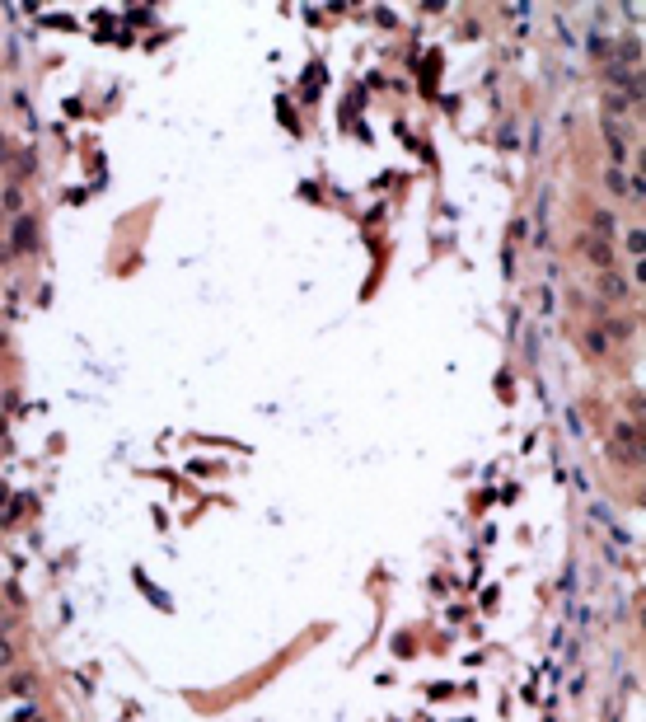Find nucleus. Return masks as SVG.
<instances>
[{
  "label": "nucleus",
  "mask_w": 646,
  "mask_h": 722,
  "mask_svg": "<svg viewBox=\"0 0 646 722\" xmlns=\"http://www.w3.org/2000/svg\"><path fill=\"white\" fill-rule=\"evenodd\" d=\"M33 244H38V226L28 221V216H19V221H14V248H19V253H28Z\"/></svg>",
  "instance_id": "obj_3"
},
{
  "label": "nucleus",
  "mask_w": 646,
  "mask_h": 722,
  "mask_svg": "<svg viewBox=\"0 0 646 722\" xmlns=\"http://www.w3.org/2000/svg\"><path fill=\"white\" fill-rule=\"evenodd\" d=\"M613 451L623 455L628 469L642 464V431H637V422H618V427H613Z\"/></svg>",
  "instance_id": "obj_1"
},
{
  "label": "nucleus",
  "mask_w": 646,
  "mask_h": 722,
  "mask_svg": "<svg viewBox=\"0 0 646 722\" xmlns=\"http://www.w3.org/2000/svg\"><path fill=\"white\" fill-rule=\"evenodd\" d=\"M595 235H600V239H613V216H609V211H595Z\"/></svg>",
  "instance_id": "obj_6"
},
{
  "label": "nucleus",
  "mask_w": 646,
  "mask_h": 722,
  "mask_svg": "<svg viewBox=\"0 0 646 722\" xmlns=\"http://www.w3.org/2000/svg\"><path fill=\"white\" fill-rule=\"evenodd\" d=\"M604 183H609V192H618V197H632V192H628L623 169H609V174H604Z\"/></svg>",
  "instance_id": "obj_5"
},
{
  "label": "nucleus",
  "mask_w": 646,
  "mask_h": 722,
  "mask_svg": "<svg viewBox=\"0 0 646 722\" xmlns=\"http://www.w3.org/2000/svg\"><path fill=\"white\" fill-rule=\"evenodd\" d=\"M10 694H33V676H10Z\"/></svg>",
  "instance_id": "obj_8"
},
{
  "label": "nucleus",
  "mask_w": 646,
  "mask_h": 722,
  "mask_svg": "<svg viewBox=\"0 0 646 722\" xmlns=\"http://www.w3.org/2000/svg\"><path fill=\"white\" fill-rule=\"evenodd\" d=\"M581 253L595 263L600 272H613V248H609V239H600V235H581Z\"/></svg>",
  "instance_id": "obj_2"
},
{
  "label": "nucleus",
  "mask_w": 646,
  "mask_h": 722,
  "mask_svg": "<svg viewBox=\"0 0 646 722\" xmlns=\"http://www.w3.org/2000/svg\"><path fill=\"white\" fill-rule=\"evenodd\" d=\"M586 347H591V357H604V352H609V338H604L600 328H586Z\"/></svg>",
  "instance_id": "obj_4"
},
{
  "label": "nucleus",
  "mask_w": 646,
  "mask_h": 722,
  "mask_svg": "<svg viewBox=\"0 0 646 722\" xmlns=\"http://www.w3.org/2000/svg\"><path fill=\"white\" fill-rule=\"evenodd\" d=\"M604 291L623 300V295H628V282H623V277H613V272H604Z\"/></svg>",
  "instance_id": "obj_7"
},
{
  "label": "nucleus",
  "mask_w": 646,
  "mask_h": 722,
  "mask_svg": "<svg viewBox=\"0 0 646 722\" xmlns=\"http://www.w3.org/2000/svg\"><path fill=\"white\" fill-rule=\"evenodd\" d=\"M10 656H14V647H10V638H5V633H0V671H5V666H10Z\"/></svg>",
  "instance_id": "obj_9"
}]
</instances>
